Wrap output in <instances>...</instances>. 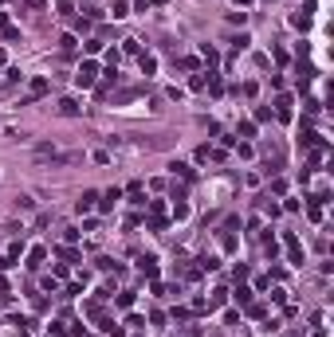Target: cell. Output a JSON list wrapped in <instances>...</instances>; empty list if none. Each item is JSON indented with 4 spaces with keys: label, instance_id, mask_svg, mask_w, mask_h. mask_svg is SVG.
<instances>
[{
    "label": "cell",
    "instance_id": "8fae6325",
    "mask_svg": "<svg viewBox=\"0 0 334 337\" xmlns=\"http://www.w3.org/2000/svg\"><path fill=\"white\" fill-rule=\"evenodd\" d=\"M236 302H240V306H252V290H248V286H236Z\"/></svg>",
    "mask_w": 334,
    "mask_h": 337
},
{
    "label": "cell",
    "instance_id": "4fadbf2b",
    "mask_svg": "<svg viewBox=\"0 0 334 337\" xmlns=\"http://www.w3.org/2000/svg\"><path fill=\"white\" fill-rule=\"evenodd\" d=\"M114 302H118V306H122V310H130V306H134V294H130V290H122V294H118V298H114Z\"/></svg>",
    "mask_w": 334,
    "mask_h": 337
},
{
    "label": "cell",
    "instance_id": "d6986e66",
    "mask_svg": "<svg viewBox=\"0 0 334 337\" xmlns=\"http://www.w3.org/2000/svg\"><path fill=\"white\" fill-rule=\"evenodd\" d=\"M0 4H4V0H0Z\"/></svg>",
    "mask_w": 334,
    "mask_h": 337
},
{
    "label": "cell",
    "instance_id": "6da1fadb",
    "mask_svg": "<svg viewBox=\"0 0 334 337\" xmlns=\"http://www.w3.org/2000/svg\"><path fill=\"white\" fill-rule=\"evenodd\" d=\"M95 75H98V67H95V63H83L79 75H75V83H79V86H95Z\"/></svg>",
    "mask_w": 334,
    "mask_h": 337
},
{
    "label": "cell",
    "instance_id": "8992f818",
    "mask_svg": "<svg viewBox=\"0 0 334 337\" xmlns=\"http://www.w3.org/2000/svg\"><path fill=\"white\" fill-rule=\"evenodd\" d=\"M0 36H4V40H16V36H20V32L8 24V16H4V12H0Z\"/></svg>",
    "mask_w": 334,
    "mask_h": 337
},
{
    "label": "cell",
    "instance_id": "9a60e30c",
    "mask_svg": "<svg viewBox=\"0 0 334 337\" xmlns=\"http://www.w3.org/2000/svg\"><path fill=\"white\" fill-rule=\"evenodd\" d=\"M169 168H173V173H181V177H185V181H189V177H193V173H189V165H181V161H173V165H169Z\"/></svg>",
    "mask_w": 334,
    "mask_h": 337
},
{
    "label": "cell",
    "instance_id": "3957f363",
    "mask_svg": "<svg viewBox=\"0 0 334 337\" xmlns=\"http://www.w3.org/2000/svg\"><path fill=\"white\" fill-rule=\"evenodd\" d=\"M138 271L149 274V278H157V259H153V255H142V259H138Z\"/></svg>",
    "mask_w": 334,
    "mask_h": 337
},
{
    "label": "cell",
    "instance_id": "2e32d148",
    "mask_svg": "<svg viewBox=\"0 0 334 337\" xmlns=\"http://www.w3.org/2000/svg\"><path fill=\"white\" fill-rule=\"evenodd\" d=\"M110 16H114V20H122V16H130V8L122 4V0H118V4H114V12H110Z\"/></svg>",
    "mask_w": 334,
    "mask_h": 337
},
{
    "label": "cell",
    "instance_id": "9c48e42d",
    "mask_svg": "<svg viewBox=\"0 0 334 337\" xmlns=\"http://www.w3.org/2000/svg\"><path fill=\"white\" fill-rule=\"evenodd\" d=\"M48 86H51L48 79H32V98H40V94H48Z\"/></svg>",
    "mask_w": 334,
    "mask_h": 337
},
{
    "label": "cell",
    "instance_id": "5bb4252c",
    "mask_svg": "<svg viewBox=\"0 0 334 337\" xmlns=\"http://www.w3.org/2000/svg\"><path fill=\"white\" fill-rule=\"evenodd\" d=\"M83 12H87V20H98V16H102V8H98V4H83Z\"/></svg>",
    "mask_w": 334,
    "mask_h": 337
},
{
    "label": "cell",
    "instance_id": "52a82bcc",
    "mask_svg": "<svg viewBox=\"0 0 334 337\" xmlns=\"http://www.w3.org/2000/svg\"><path fill=\"white\" fill-rule=\"evenodd\" d=\"M275 106H279V110H275V114H279V118H283V122H291V98H287V94H283V98H279V102H275Z\"/></svg>",
    "mask_w": 334,
    "mask_h": 337
},
{
    "label": "cell",
    "instance_id": "5b68a950",
    "mask_svg": "<svg viewBox=\"0 0 334 337\" xmlns=\"http://www.w3.org/2000/svg\"><path fill=\"white\" fill-rule=\"evenodd\" d=\"M59 114H63V118H75V114H79V102H75V98H63V102H59Z\"/></svg>",
    "mask_w": 334,
    "mask_h": 337
},
{
    "label": "cell",
    "instance_id": "30bf717a",
    "mask_svg": "<svg viewBox=\"0 0 334 337\" xmlns=\"http://www.w3.org/2000/svg\"><path fill=\"white\" fill-rule=\"evenodd\" d=\"M44 255H48V251H44V247H32V255H28V267H32V271H36V267H40V263H44Z\"/></svg>",
    "mask_w": 334,
    "mask_h": 337
},
{
    "label": "cell",
    "instance_id": "277c9868",
    "mask_svg": "<svg viewBox=\"0 0 334 337\" xmlns=\"http://www.w3.org/2000/svg\"><path fill=\"white\" fill-rule=\"evenodd\" d=\"M287 251H291V263H303V247H299V239L287 232Z\"/></svg>",
    "mask_w": 334,
    "mask_h": 337
},
{
    "label": "cell",
    "instance_id": "ba28073f",
    "mask_svg": "<svg viewBox=\"0 0 334 337\" xmlns=\"http://www.w3.org/2000/svg\"><path fill=\"white\" fill-rule=\"evenodd\" d=\"M118 200H122V189H110V192L102 196V212H106V208H114Z\"/></svg>",
    "mask_w": 334,
    "mask_h": 337
},
{
    "label": "cell",
    "instance_id": "7c38bea8",
    "mask_svg": "<svg viewBox=\"0 0 334 337\" xmlns=\"http://www.w3.org/2000/svg\"><path fill=\"white\" fill-rule=\"evenodd\" d=\"M142 71L153 75V71H157V59H153V55H142Z\"/></svg>",
    "mask_w": 334,
    "mask_h": 337
},
{
    "label": "cell",
    "instance_id": "ac0fdd59",
    "mask_svg": "<svg viewBox=\"0 0 334 337\" xmlns=\"http://www.w3.org/2000/svg\"><path fill=\"white\" fill-rule=\"evenodd\" d=\"M236 4H252V0H236Z\"/></svg>",
    "mask_w": 334,
    "mask_h": 337
},
{
    "label": "cell",
    "instance_id": "7a4b0ae2",
    "mask_svg": "<svg viewBox=\"0 0 334 337\" xmlns=\"http://www.w3.org/2000/svg\"><path fill=\"white\" fill-rule=\"evenodd\" d=\"M95 200H98V192H83V196L75 200V212H79V216H83V212H91V208H95Z\"/></svg>",
    "mask_w": 334,
    "mask_h": 337
},
{
    "label": "cell",
    "instance_id": "e0dca14e",
    "mask_svg": "<svg viewBox=\"0 0 334 337\" xmlns=\"http://www.w3.org/2000/svg\"><path fill=\"white\" fill-rule=\"evenodd\" d=\"M75 43H79L75 36H63V40H59V47H63V51H75Z\"/></svg>",
    "mask_w": 334,
    "mask_h": 337
}]
</instances>
